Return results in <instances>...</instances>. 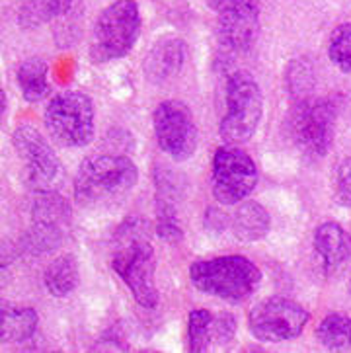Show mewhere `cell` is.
Returning <instances> with one entry per match:
<instances>
[{"label":"cell","mask_w":351,"mask_h":353,"mask_svg":"<svg viewBox=\"0 0 351 353\" xmlns=\"http://www.w3.org/2000/svg\"><path fill=\"white\" fill-rule=\"evenodd\" d=\"M112 268L119 275L137 305L147 310L159 307V289L154 283L157 274V260H154V248L145 232V223L129 219L117 232L114 256H112Z\"/></svg>","instance_id":"6da1fadb"},{"label":"cell","mask_w":351,"mask_h":353,"mask_svg":"<svg viewBox=\"0 0 351 353\" xmlns=\"http://www.w3.org/2000/svg\"><path fill=\"white\" fill-rule=\"evenodd\" d=\"M137 164L125 154H98L82 160L74 176V197L80 205L100 207L117 201L137 185Z\"/></svg>","instance_id":"7a4b0ae2"},{"label":"cell","mask_w":351,"mask_h":353,"mask_svg":"<svg viewBox=\"0 0 351 353\" xmlns=\"http://www.w3.org/2000/svg\"><path fill=\"white\" fill-rule=\"evenodd\" d=\"M190 279L197 291L227 303H244L258 291L261 270L246 256H217L195 260L190 268Z\"/></svg>","instance_id":"3957f363"},{"label":"cell","mask_w":351,"mask_h":353,"mask_svg":"<svg viewBox=\"0 0 351 353\" xmlns=\"http://www.w3.org/2000/svg\"><path fill=\"white\" fill-rule=\"evenodd\" d=\"M143 20L135 0H115L106 6L92 28L88 55L92 63L103 65L123 59L139 41Z\"/></svg>","instance_id":"277c9868"},{"label":"cell","mask_w":351,"mask_h":353,"mask_svg":"<svg viewBox=\"0 0 351 353\" xmlns=\"http://www.w3.org/2000/svg\"><path fill=\"white\" fill-rule=\"evenodd\" d=\"M263 117V94L258 80L248 70L228 74L225 86V114L219 135L228 145H244L256 135Z\"/></svg>","instance_id":"5b68a950"},{"label":"cell","mask_w":351,"mask_h":353,"mask_svg":"<svg viewBox=\"0 0 351 353\" xmlns=\"http://www.w3.org/2000/svg\"><path fill=\"white\" fill-rule=\"evenodd\" d=\"M43 123L59 147L82 148L96 135V108L88 94L63 90L47 102Z\"/></svg>","instance_id":"8992f818"},{"label":"cell","mask_w":351,"mask_h":353,"mask_svg":"<svg viewBox=\"0 0 351 353\" xmlns=\"http://www.w3.org/2000/svg\"><path fill=\"white\" fill-rule=\"evenodd\" d=\"M338 108L326 98L297 100L289 115V135L294 147L308 159H322L330 152L336 137Z\"/></svg>","instance_id":"52a82bcc"},{"label":"cell","mask_w":351,"mask_h":353,"mask_svg":"<svg viewBox=\"0 0 351 353\" xmlns=\"http://www.w3.org/2000/svg\"><path fill=\"white\" fill-rule=\"evenodd\" d=\"M258 185V166L240 145H223L211 162V192L217 203H242Z\"/></svg>","instance_id":"ba28073f"},{"label":"cell","mask_w":351,"mask_h":353,"mask_svg":"<svg viewBox=\"0 0 351 353\" xmlns=\"http://www.w3.org/2000/svg\"><path fill=\"white\" fill-rule=\"evenodd\" d=\"M310 312L301 303L285 296H270L250 308L248 330L260 342H291L305 332Z\"/></svg>","instance_id":"9c48e42d"},{"label":"cell","mask_w":351,"mask_h":353,"mask_svg":"<svg viewBox=\"0 0 351 353\" xmlns=\"http://www.w3.org/2000/svg\"><path fill=\"white\" fill-rule=\"evenodd\" d=\"M12 147L23 164V180L34 194L53 192L63 176V164L47 139L32 125L12 133Z\"/></svg>","instance_id":"30bf717a"},{"label":"cell","mask_w":351,"mask_h":353,"mask_svg":"<svg viewBox=\"0 0 351 353\" xmlns=\"http://www.w3.org/2000/svg\"><path fill=\"white\" fill-rule=\"evenodd\" d=\"M154 139L162 152L176 162H185L197 152L199 129L192 108L181 100H164L152 114Z\"/></svg>","instance_id":"8fae6325"},{"label":"cell","mask_w":351,"mask_h":353,"mask_svg":"<svg viewBox=\"0 0 351 353\" xmlns=\"http://www.w3.org/2000/svg\"><path fill=\"white\" fill-rule=\"evenodd\" d=\"M217 18V35L221 46L232 53H244L260 35L258 0H207Z\"/></svg>","instance_id":"7c38bea8"},{"label":"cell","mask_w":351,"mask_h":353,"mask_svg":"<svg viewBox=\"0 0 351 353\" xmlns=\"http://www.w3.org/2000/svg\"><path fill=\"white\" fill-rule=\"evenodd\" d=\"M70 225V205L63 195L53 192L35 194L32 205V228L23 239V250L30 254H43L57 248V244L65 239Z\"/></svg>","instance_id":"4fadbf2b"},{"label":"cell","mask_w":351,"mask_h":353,"mask_svg":"<svg viewBox=\"0 0 351 353\" xmlns=\"http://www.w3.org/2000/svg\"><path fill=\"white\" fill-rule=\"evenodd\" d=\"M312 246L320 258L326 277H343L351 272V234L345 228L328 221L318 225Z\"/></svg>","instance_id":"5bb4252c"},{"label":"cell","mask_w":351,"mask_h":353,"mask_svg":"<svg viewBox=\"0 0 351 353\" xmlns=\"http://www.w3.org/2000/svg\"><path fill=\"white\" fill-rule=\"evenodd\" d=\"M157 195H154V209H157V234L166 242H180L183 239L180 219H178V203L181 199V182L166 170L157 174Z\"/></svg>","instance_id":"9a60e30c"},{"label":"cell","mask_w":351,"mask_h":353,"mask_svg":"<svg viewBox=\"0 0 351 353\" xmlns=\"http://www.w3.org/2000/svg\"><path fill=\"white\" fill-rule=\"evenodd\" d=\"M188 49L180 37H166L150 47L143 61V72L150 84H166L176 79L185 65Z\"/></svg>","instance_id":"2e32d148"},{"label":"cell","mask_w":351,"mask_h":353,"mask_svg":"<svg viewBox=\"0 0 351 353\" xmlns=\"http://www.w3.org/2000/svg\"><path fill=\"white\" fill-rule=\"evenodd\" d=\"M80 14V0H26L18 10V23L26 30L53 22H68Z\"/></svg>","instance_id":"e0dca14e"},{"label":"cell","mask_w":351,"mask_h":353,"mask_svg":"<svg viewBox=\"0 0 351 353\" xmlns=\"http://www.w3.org/2000/svg\"><path fill=\"white\" fill-rule=\"evenodd\" d=\"M39 324V316L34 307L18 303H2V332L4 343H22L34 338Z\"/></svg>","instance_id":"ac0fdd59"},{"label":"cell","mask_w":351,"mask_h":353,"mask_svg":"<svg viewBox=\"0 0 351 353\" xmlns=\"http://www.w3.org/2000/svg\"><path fill=\"white\" fill-rule=\"evenodd\" d=\"M230 225H232V232L238 240L258 242L270 234L272 216L268 213V209L258 201H244L234 211Z\"/></svg>","instance_id":"d6986e66"},{"label":"cell","mask_w":351,"mask_h":353,"mask_svg":"<svg viewBox=\"0 0 351 353\" xmlns=\"http://www.w3.org/2000/svg\"><path fill=\"white\" fill-rule=\"evenodd\" d=\"M16 80L23 100L30 103L46 100L51 92L49 86V65L41 57H30L16 70Z\"/></svg>","instance_id":"ffe728a7"},{"label":"cell","mask_w":351,"mask_h":353,"mask_svg":"<svg viewBox=\"0 0 351 353\" xmlns=\"http://www.w3.org/2000/svg\"><path fill=\"white\" fill-rule=\"evenodd\" d=\"M80 283L79 262L72 254H63L47 265L43 285L51 296H68Z\"/></svg>","instance_id":"44dd1931"},{"label":"cell","mask_w":351,"mask_h":353,"mask_svg":"<svg viewBox=\"0 0 351 353\" xmlns=\"http://www.w3.org/2000/svg\"><path fill=\"white\" fill-rule=\"evenodd\" d=\"M317 340L326 350L341 352L351 347V316L332 312L320 320L317 328Z\"/></svg>","instance_id":"7402d4cb"},{"label":"cell","mask_w":351,"mask_h":353,"mask_svg":"<svg viewBox=\"0 0 351 353\" xmlns=\"http://www.w3.org/2000/svg\"><path fill=\"white\" fill-rule=\"evenodd\" d=\"M213 343V312L205 308H193L188 316V350L203 353Z\"/></svg>","instance_id":"603a6c76"},{"label":"cell","mask_w":351,"mask_h":353,"mask_svg":"<svg viewBox=\"0 0 351 353\" xmlns=\"http://www.w3.org/2000/svg\"><path fill=\"white\" fill-rule=\"evenodd\" d=\"M328 57L336 69L351 74V22L340 23L328 39Z\"/></svg>","instance_id":"cb8c5ba5"},{"label":"cell","mask_w":351,"mask_h":353,"mask_svg":"<svg viewBox=\"0 0 351 353\" xmlns=\"http://www.w3.org/2000/svg\"><path fill=\"white\" fill-rule=\"evenodd\" d=\"M287 84H289V92L299 96V100H303L305 92H308L314 86V77L312 70L306 65L305 61H293L291 67L287 70Z\"/></svg>","instance_id":"d4e9b609"},{"label":"cell","mask_w":351,"mask_h":353,"mask_svg":"<svg viewBox=\"0 0 351 353\" xmlns=\"http://www.w3.org/2000/svg\"><path fill=\"white\" fill-rule=\"evenodd\" d=\"M238 324L234 314L230 312H219L213 314V343L217 345H228L237 338Z\"/></svg>","instance_id":"484cf974"},{"label":"cell","mask_w":351,"mask_h":353,"mask_svg":"<svg viewBox=\"0 0 351 353\" xmlns=\"http://www.w3.org/2000/svg\"><path fill=\"white\" fill-rule=\"evenodd\" d=\"M334 195L340 205L351 207V157L341 160L338 170H336Z\"/></svg>","instance_id":"4316f807"},{"label":"cell","mask_w":351,"mask_h":353,"mask_svg":"<svg viewBox=\"0 0 351 353\" xmlns=\"http://www.w3.org/2000/svg\"><path fill=\"white\" fill-rule=\"evenodd\" d=\"M350 289H351V281H350Z\"/></svg>","instance_id":"83f0119b"}]
</instances>
